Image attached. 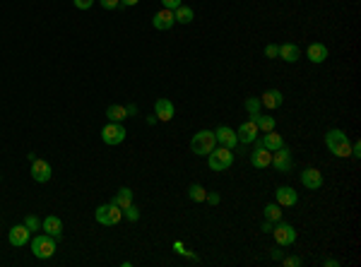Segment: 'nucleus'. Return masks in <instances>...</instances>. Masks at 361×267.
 <instances>
[{"label": "nucleus", "mask_w": 361, "mask_h": 267, "mask_svg": "<svg viewBox=\"0 0 361 267\" xmlns=\"http://www.w3.org/2000/svg\"><path fill=\"white\" fill-rule=\"evenodd\" d=\"M325 145H328V150L339 159H345V157L352 154V140H349L347 133L345 130H339V128L328 130V135H325Z\"/></svg>", "instance_id": "1"}, {"label": "nucleus", "mask_w": 361, "mask_h": 267, "mask_svg": "<svg viewBox=\"0 0 361 267\" xmlns=\"http://www.w3.org/2000/svg\"><path fill=\"white\" fill-rule=\"evenodd\" d=\"M234 150H229V147H222V145H217L210 154H207V164H210V169L212 171H227V169H231V164H234V154H231Z\"/></svg>", "instance_id": "2"}, {"label": "nucleus", "mask_w": 361, "mask_h": 267, "mask_svg": "<svg viewBox=\"0 0 361 267\" xmlns=\"http://www.w3.org/2000/svg\"><path fill=\"white\" fill-rule=\"evenodd\" d=\"M214 147H217V140H214L212 130H200V133H195L193 135V140H190V150H193V154H200V157H207Z\"/></svg>", "instance_id": "3"}, {"label": "nucleus", "mask_w": 361, "mask_h": 267, "mask_svg": "<svg viewBox=\"0 0 361 267\" xmlns=\"http://www.w3.org/2000/svg\"><path fill=\"white\" fill-rule=\"evenodd\" d=\"M94 217H96V221H99L102 227H116L118 221L123 219V210H121L116 202H109V204L96 207Z\"/></svg>", "instance_id": "4"}, {"label": "nucleus", "mask_w": 361, "mask_h": 267, "mask_svg": "<svg viewBox=\"0 0 361 267\" xmlns=\"http://www.w3.org/2000/svg\"><path fill=\"white\" fill-rule=\"evenodd\" d=\"M32 253L39 260H48L55 253V238L48 234H36L32 238Z\"/></svg>", "instance_id": "5"}, {"label": "nucleus", "mask_w": 361, "mask_h": 267, "mask_svg": "<svg viewBox=\"0 0 361 267\" xmlns=\"http://www.w3.org/2000/svg\"><path fill=\"white\" fill-rule=\"evenodd\" d=\"M272 236H275L277 245H282V248L296 243V229L291 227V224H287V221H282V219L277 221V227H272Z\"/></svg>", "instance_id": "6"}, {"label": "nucleus", "mask_w": 361, "mask_h": 267, "mask_svg": "<svg viewBox=\"0 0 361 267\" xmlns=\"http://www.w3.org/2000/svg\"><path fill=\"white\" fill-rule=\"evenodd\" d=\"M126 128L121 126V123H106V126L102 128V140L106 142V145H111V147H116V145H121V142L126 140Z\"/></svg>", "instance_id": "7"}, {"label": "nucleus", "mask_w": 361, "mask_h": 267, "mask_svg": "<svg viewBox=\"0 0 361 267\" xmlns=\"http://www.w3.org/2000/svg\"><path fill=\"white\" fill-rule=\"evenodd\" d=\"M270 166L275 169V171L279 173H287L294 169V157H291V152L287 150V147H279V150L272 152V161H270Z\"/></svg>", "instance_id": "8"}, {"label": "nucleus", "mask_w": 361, "mask_h": 267, "mask_svg": "<svg viewBox=\"0 0 361 267\" xmlns=\"http://www.w3.org/2000/svg\"><path fill=\"white\" fill-rule=\"evenodd\" d=\"M270 161H272V152L265 150V147L260 145V140H255V147H253V152H251V164L255 166V169H267Z\"/></svg>", "instance_id": "9"}, {"label": "nucleus", "mask_w": 361, "mask_h": 267, "mask_svg": "<svg viewBox=\"0 0 361 267\" xmlns=\"http://www.w3.org/2000/svg\"><path fill=\"white\" fill-rule=\"evenodd\" d=\"M214 140L217 145L222 147H229V150H236V145H238V137H236V130H231L229 126H219L214 130Z\"/></svg>", "instance_id": "10"}, {"label": "nucleus", "mask_w": 361, "mask_h": 267, "mask_svg": "<svg viewBox=\"0 0 361 267\" xmlns=\"http://www.w3.org/2000/svg\"><path fill=\"white\" fill-rule=\"evenodd\" d=\"M275 202L279 204V207H294V204L298 202V193L291 186H279V188L275 190Z\"/></svg>", "instance_id": "11"}, {"label": "nucleus", "mask_w": 361, "mask_h": 267, "mask_svg": "<svg viewBox=\"0 0 361 267\" xmlns=\"http://www.w3.org/2000/svg\"><path fill=\"white\" fill-rule=\"evenodd\" d=\"M51 176H53L51 164L44 161V159H34V161H32V178H34V181H36V183H48V181H51Z\"/></svg>", "instance_id": "12"}, {"label": "nucleus", "mask_w": 361, "mask_h": 267, "mask_svg": "<svg viewBox=\"0 0 361 267\" xmlns=\"http://www.w3.org/2000/svg\"><path fill=\"white\" fill-rule=\"evenodd\" d=\"M258 126H255V120H248V123H241L238 126V130H236V137H238V142L241 145H251V142L258 140Z\"/></svg>", "instance_id": "13"}, {"label": "nucleus", "mask_w": 361, "mask_h": 267, "mask_svg": "<svg viewBox=\"0 0 361 267\" xmlns=\"http://www.w3.org/2000/svg\"><path fill=\"white\" fill-rule=\"evenodd\" d=\"M173 22H176V17H173V10H159V12H154V17H152V27L154 29H159V32H166V29H171Z\"/></svg>", "instance_id": "14"}, {"label": "nucleus", "mask_w": 361, "mask_h": 267, "mask_svg": "<svg viewBox=\"0 0 361 267\" xmlns=\"http://www.w3.org/2000/svg\"><path fill=\"white\" fill-rule=\"evenodd\" d=\"M29 238H32V231L24 227V224H19V227H12L8 234V241L10 245H15V248H22L24 243H29Z\"/></svg>", "instance_id": "15"}, {"label": "nucleus", "mask_w": 361, "mask_h": 267, "mask_svg": "<svg viewBox=\"0 0 361 267\" xmlns=\"http://www.w3.org/2000/svg\"><path fill=\"white\" fill-rule=\"evenodd\" d=\"M301 186L308 190L323 188V173L318 171V169H304V171H301Z\"/></svg>", "instance_id": "16"}, {"label": "nucleus", "mask_w": 361, "mask_h": 267, "mask_svg": "<svg viewBox=\"0 0 361 267\" xmlns=\"http://www.w3.org/2000/svg\"><path fill=\"white\" fill-rule=\"evenodd\" d=\"M260 104H263L265 109L275 111V109H279V106L284 104V96H282V92H279V89H267L265 94L260 96Z\"/></svg>", "instance_id": "17"}, {"label": "nucleus", "mask_w": 361, "mask_h": 267, "mask_svg": "<svg viewBox=\"0 0 361 267\" xmlns=\"http://www.w3.org/2000/svg\"><path fill=\"white\" fill-rule=\"evenodd\" d=\"M308 60H311V63H325V60H328V46H325V44H320V41H315V44H308Z\"/></svg>", "instance_id": "18"}, {"label": "nucleus", "mask_w": 361, "mask_h": 267, "mask_svg": "<svg viewBox=\"0 0 361 267\" xmlns=\"http://www.w3.org/2000/svg\"><path fill=\"white\" fill-rule=\"evenodd\" d=\"M154 113H157L159 120H171L173 113H176V109H173V101H169V99H157V104H154Z\"/></svg>", "instance_id": "19"}, {"label": "nucleus", "mask_w": 361, "mask_h": 267, "mask_svg": "<svg viewBox=\"0 0 361 267\" xmlns=\"http://www.w3.org/2000/svg\"><path fill=\"white\" fill-rule=\"evenodd\" d=\"M41 229H44L48 236H53V238H61V234H63V221L58 219V217H53V214H48L46 219L41 221Z\"/></svg>", "instance_id": "20"}, {"label": "nucleus", "mask_w": 361, "mask_h": 267, "mask_svg": "<svg viewBox=\"0 0 361 267\" xmlns=\"http://www.w3.org/2000/svg\"><path fill=\"white\" fill-rule=\"evenodd\" d=\"M277 58H282V60H287V63H296L298 58H301V48H298L296 44H282Z\"/></svg>", "instance_id": "21"}, {"label": "nucleus", "mask_w": 361, "mask_h": 267, "mask_svg": "<svg viewBox=\"0 0 361 267\" xmlns=\"http://www.w3.org/2000/svg\"><path fill=\"white\" fill-rule=\"evenodd\" d=\"M260 145H263L265 150L275 152V150H279V147H284V140H282V135H277L275 130H270V133H265V135H263V140H260Z\"/></svg>", "instance_id": "22"}, {"label": "nucleus", "mask_w": 361, "mask_h": 267, "mask_svg": "<svg viewBox=\"0 0 361 267\" xmlns=\"http://www.w3.org/2000/svg\"><path fill=\"white\" fill-rule=\"evenodd\" d=\"M106 118H109L111 123H123V120L128 118L126 106H121V104H111L109 109H106Z\"/></svg>", "instance_id": "23"}, {"label": "nucleus", "mask_w": 361, "mask_h": 267, "mask_svg": "<svg viewBox=\"0 0 361 267\" xmlns=\"http://www.w3.org/2000/svg\"><path fill=\"white\" fill-rule=\"evenodd\" d=\"M111 202H116L121 210L130 207V204H133V190H130V188H118V193L113 195V200H111Z\"/></svg>", "instance_id": "24"}, {"label": "nucleus", "mask_w": 361, "mask_h": 267, "mask_svg": "<svg viewBox=\"0 0 361 267\" xmlns=\"http://www.w3.org/2000/svg\"><path fill=\"white\" fill-rule=\"evenodd\" d=\"M173 17H176L178 24H190L193 17H195V12H193V8H188V5H178V8L173 10Z\"/></svg>", "instance_id": "25"}, {"label": "nucleus", "mask_w": 361, "mask_h": 267, "mask_svg": "<svg viewBox=\"0 0 361 267\" xmlns=\"http://www.w3.org/2000/svg\"><path fill=\"white\" fill-rule=\"evenodd\" d=\"M251 120H255V126H258V130H263V133H270V130H275V118L272 116H251Z\"/></svg>", "instance_id": "26"}, {"label": "nucleus", "mask_w": 361, "mask_h": 267, "mask_svg": "<svg viewBox=\"0 0 361 267\" xmlns=\"http://www.w3.org/2000/svg\"><path fill=\"white\" fill-rule=\"evenodd\" d=\"M263 212H265V219H267V221H272V224H277V221L282 219V207H279L277 202L265 204V210H263Z\"/></svg>", "instance_id": "27"}, {"label": "nucleus", "mask_w": 361, "mask_h": 267, "mask_svg": "<svg viewBox=\"0 0 361 267\" xmlns=\"http://www.w3.org/2000/svg\"><path fill=\"white\" fill-rule=\"evenodd\" d=\"M188 197L193 200V202H205V197H207V190L200 186V183H193L188 188Z\"/></svg>", "instance_id": "28"}, {"label": "nucleus", "mask_w": 361, "mask_h": 267, "mask_svg": "<svg viewBox=\"0 0 361 267\" xmlns=\"http://www.w3.org/2000/svg\"><path fill=\"white\" fill-rule=\"evenodd\" d=\"M244 106H246V111H248L251 116H258V113H260V106H263V104H260L258 96H248Z\"/></svg>", "instance_id": "29"}, {"label": "nucleus", "mask_w": 361, "mask_h": 267, "mask_svg": "<svg viewBox=\"0 0 361 267\" xmlns=\"http://www.w3.org/2000/svg\"><path fill=\"white\" fill-rule=\"evenodd\" d=\"M123 217H126L128 221H137V219H140V210H137L135 204H130V207L123 210Z\"/></svg>", "instance_id": "30"}, {"label": "nucleus", "mask_w": 361, "mask_h": 267, "mask_svg": "<svg viewBox=\"0 0 361 267\" xmlns=\"http://www.w3.org/2000/svg\"><path fill=\"white\" fill-rule=\"evenodd\" d=\"M24 227L29 229V231H39V217H34V214H27V217H24Z\"/></svg>", "instance_id": "31"}, {"label": "nucleus", "mask_w": 361, "mask_h": 267, "mask_svg": "<svg viewBox=\"0 0 361 267\" xmlns=\"http://www.w3.org/2000/svg\"><path fill=\"white\" fill-rule=\"evenodd\" d=\"M284 267H301V258H296V255H289V258H282Z\"/></svg>", "instance_id": "32"}, {"label": "nucleus", "mask_w": 361, "mask_h": 267, "mask_svg": "<svg viewBox=\"0 0 361 267\" xmlns=\"http://www.w3.org/2000/svg\"><path fill=\"white\" fill-rule=\"evenodd\" d=\"M265 55L270 58V60H272V58H277V55H279V46H275V44H267V46H265Z\"/></svg>", "instance_id": "33"}, {"label": "nucleus", "mask_w": 361, "mask_h": 267, "mask_svg": "<svg viewBox=\"0 0 361 267\" xmlns=\"http://www.w3.org/2000/svg\"><path fill=\"white\" fill-rule=\"evenodd\" d=\"M99 5H102L104 10H116L118 5H121V0H99Z\"/></svg>", "instance_id": "34"}, {"label": "nucleus", "mask_w": 361, "mask_h": 267, "mask_svg": "<svg viewBox=\"0 0 361 267\" xmlns=\"http://www.w3.org/2000/svg\"><path fill=\"white\" fill-rule=\"evenodd\" d=\"M75 3V8L77 10H89L92 5H94V0H72Z\"/></svg>", "instance_id": "35"}, {"label": "nucleus", "mask_w": 361, "mask_h": 267, "mask_svg": "<svg viewBox=\"0 0 361 267\" xmlns=\"http://www.w3.org/2000/svg\"><path fill=\"white\" fill-rule=\"evenodd\" d=\"M205 202H210V204H219V202H222L219 193H207V197H205Z\"/></svg>", "instance_id": "36"}, {"label": "nucleus", "mask_w": 361, "mask_h": 267, "mask_svg": "<svg viewBox=\"0 0 361 267\" xmlns=\"http://www.w3.org/2000/svg\"><path fill=\"white\" fill-rule=\"evenodd\" d=\"M352 159H361V142H352Z\"/></svg>", "instance_id": "37"}, {"label": "nucleus", "mask_w": 361, "mask_h": 267, "mask_svg": "<svg viewBox=\"0 0 361 267\" xmlns=\"http://www.w3.org/2000/svg\"><path fill=\"white\" fill-rule=\"evenodd\" d=\"M162 5H164L166 10H176L178 5H183V3H180V0H162Z\"/></svg>", "instance_id": "38"}, {"label": "nucleus", "mask_w": 361, "mask_h": 267, "mask_svg": "<svg viewBox=\"0 0 361 267\" xmlns=\"http://www.w3.org/2000/svg\"><path fill=\"white\" fill-rule=\"evenodd\" d=\"M270 255H272V260H282V258H284V255H282V245L272 248V253H270Z\"/></svg>", "instance_id": "39"}, {"label": "nucleus", "mask_w": 361, "mask_h": 267, "mask_svg": "<svg viewBox=\"0 0 361 267\" xmlns=\"http://www.w3.org/2000/svg\"><path fill=\"white\" fill-rule=\"evenodd\" d=\"M126 113H128V116H137V106H135V104H128Z\"/></svg>", "instance_id": "40"}, {"label": "nucleus", "mask_w": 361, "mask_h": 267, "mask_svg": "<svg viewBox=\"0 0 361 267\" xmlns=\"http://www.w3.org/2000/svg\"><path fill=\"white\" fill-rule=\"evenodd\" d=\"M323 265H325V267H337L339 262H337V260H332V258H325V260H323Z\"/></svg>", "instance_id": "41"}, {"label": "nucleus", "mask_w": 361, "mask_h": 267, "mask_svg": "<svg viewBox=\"0 0 361 267\" xmlns=\"http://www.w3.org/2000/svg\"><path fill=\"white\" fill-rule=\"evenodd\" d=\"M263 231H265V234H272V221H263Z\"/></svg>", "instance_id": "42"}, {"label": "nucleus", "mask_w": 361, "mask_h": 267, "mask_svg": "<svg viewBox=\"0 0 361 267\" xmlns=\"http://www.w3.org/2000/svg\"><path fill=\"white\" fill-rule=\"evenodd\" d=\"M137 3H140V0H121V5H126V8H133Z\"/></svg>", "instance_id": "43"}]
</instances>
